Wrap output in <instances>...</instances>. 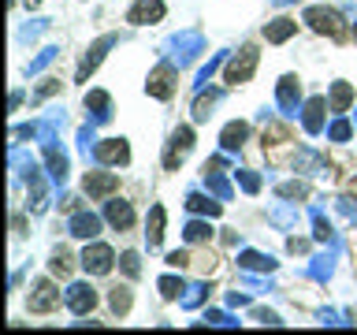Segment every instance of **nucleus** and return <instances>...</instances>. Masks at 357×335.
<instances>
[{
	"instance_id": "c9c22d12",
	"label": "nucleus",
	"mask_w": 357,
	"mask_h": 335,
	"mask_svg": "<svg viewBox=\"0 0 357 335\" xmlns=\"http://www.w3.org/2000/svg\"><path fill=\"white\" fill-rule=\"evenodd\" d=\"M26 4H30V8H33V4H38V0H26Z\"/></svg>"
},
{
	"instance_id": "393cba45",
	"label": "nucleus",
	"mask_w": 357,
	"mask_h": 335,
	"mask_svg": "<svg viewBox=\"0 0 357 335\" xmlns=\"http://www.w3.org/2000/svg\"><path fill=\"white\" fill-rule=\"evenodd\" d=\"M49 265H52V272H56V276H67V272H71V253L60 250V253H56Z\"/></svg>"
},
{
	"instance_id": "2eb2a0df",
	"label": "nucleus",
	"mask_w": 357,
	"mask_h": 335,
	"mask_svg": "<svg viewBox=\"0 0 357 335\" xmlns=\"http://www.w3.org/2000/svg\"><path fill=\"white\" fill-rule=\"evenodd\" d=\"M294 30H298L294 19H275V22H268V27H264V38L272 41V45H279V41H287Z\"/></svg>"
},
{
	"instance_id": "f704fd0d",
	"label": "nucleus",
	"mask_w": 357,
	"mask_h": 335,
	"mask_svg": "<svg viewBox=\"0 0 357 335\" xmlns=\"http://www.w3.org/2000/svg\"><path fill=\"white\" fill-rule=\"evenodd\" d=\"M328 234H331V228L324 220H317V239H328Z\"/></svg>"
},
{
	"instance_id": "72a5a7b5",
	"label": "nucleus",
	"mask_w": 357,
	"mask_h": 335,
	"mask_svg": "<svg viewBox=\"0 0 357 335\" xmlns=\"http://www.w3.org/2000/svg\"><path fill=\"white\" fill-rule=\"evenodd\" d=\"M257 320H261V324H279V317H275V313H264V309L257 313Z\"/></svg>"
},
{
	"instance_id": "aec40b11",
	"label": "nucleus",
	"mask_w": 357,
	"mask_h": 335,
	"mask_svg": "<svg viewBox=\"0 0 357 335\" xmlns=\"http://www.w3.org/2000/svg\"><path fill=\"white\" fill-rule=\"evenodd\" d=\"M320 123H324V100H320V97H312L309 105H305V131H309V134H317V131H320Z\"/></svg>"
},
{
	"instance_id": "b1692460",
	"label": "nucleus",
	"mask_w": 357,
	"mask_h": 335,
	"mask_svg": "<svg viewBox=\"0 0 357 335\" xmlns=\"http://www.w3.org/2000/svg\"><path fill=\"white\" fill-rule=\"evenodd\" d=\"M119 265H123V272H127L130 279H138V276H142V265H138V253H123V257H119Z\"/></svg>"
},
{
	"instance_id": "1a4fd4ad",
	"label": "nucleus",
	"mask_w": 357,
	"mask_h": 335,
	"mask_svg": "<svg viewBox=\"0 0 357 335\" xmlns=\"http://www.w3.org/2000/svg\"><path fill=\"white\" fill-rule=\"evenodd\" d=\"M82 186H86L89 198H108V194H116V190H119V179L112 172H89Z\"/></svg>"
},
{
	"instance_id": "f03ea898",
	"label": "nucleus",
	"mask_w": 357,
	"mask_h": 335,
	"mask_svg": "<svg viewBox=\"0 0 357 335\" xmlns=\"http://www.w3.org/2000/svg\"><path fill=\"white\" fill-rule=\"evenodd\" d=\"M257 60H261V52L253 49V45H245V49L238 56H231L227 67H223V78H227L231 86H238V82H250L253 71H257Z\"/></svg>"
},
{
	"instance_id": "f257e3e1",
	"label": "nucleus",
	"mask_w": 357,
	"mask_h": 335,
	"mask_svg": "<svg viewBox=\"0 0 357 335\" xmlns=\"http://www.w3.org/2000/svg\"><path fill=\"white\" fill-rule=\"evenodd\" d=\"M305 22L317 34H328V38H335V41L346 38V22H342V15L335 8H309L305 11Z\"/></svg>"
},
{
	"instance_id": "9b49d317",
	"label": "nucleus",
	"mask_w": 357,
	"mask_h": 335,
	"mask_svg": "<svg viewBox=\"0 0 357 335\" xmlns=\"http://www.w3.org/2000/svg\"><path fill=\"white\" fill-rule=\"evenodd\" d=\"M105 216H108V223H112L116 231H127L130 223H134V209L127 205V201H108Z\"/></svg>"
},
{
	"instance_id": "a211bd4d",
	"label": "nucleus",
	"mask_w": 357,
	"mask_h": 335,
	"mask_svg": "<svg viewBox=\"0 0 357 335\" xmlns=\"http://www.w3.org/2000/svg\"><path fill=\"white\" fill-rule=\"evenodd\" d=\"M145 239H149V246H160V239H164V205H153V212H149V231H145Z\"/></svg>"
},
{
	"instance_id": "ddd939ff",
	"label": "nucleus",
	"mask_w": 357,
	"mask_h": 335,
	"mask_svg": "<svg viewBox=\"0 0 357 335\" xmlns=\"http://www.w3.org/2000/svg\"><path fill=\"white\" fill-rule=\"evenodd\" d=\"M97 231H100V220L93 212H78L71 220V234H78V239H97Z\"/></svg>"
},
{
	"instance_id": "dca6fc26",
	"label": "nucleus",
	"mask_w": 357,
	"mask_h": 335,
	"mask_svg": "<svg viewBox=\"0 0 357 335\" xmlns=\"http://www.w3.org/2000/svg\"><path fill=\"white\" fill-rule=\"evenodd\" d=\"M245 138H250V127H245V123H227V127H223V134H220L223 149H238Z\"/></svg>"
},
{
	"instance_id": "5701e85b",
	"label": "nucleus",
	"mask_w": 357,
	"mask_h": 335,
	"mask_svg": "<svg viewBox=\"0 0 357 335\" xmlns=\"http://www.w3.org/2000/svg\"><path fill=\"white\" fill-rule=\"evenodd\" d=\"M49 168H52V175H56V179H63V175H67V156H63V153H56L52 145H49Z\"/></svg>"
},
{
	"instance_id": "412c9836",
	"label": "nucleus",
	"mask_w": 357,
	"mask_h": 335,
	"mask_svg": "<svg viewBox=\"0 0 357 335\" xmlns=\"http://www.w3.org/2000/svg\"><path fill=\"white\" fill-rule=\"evenodd\" d=\"M86 108H93V119L97 123H105L112 112H108V94H100V89H93V94L86 97Z\"/></svg>"
},
{
	"instance_id": "2f4dec72",
	"label": "nucleus",
	"mask_w": 357,
	"mask_h": 335,
	"mask_svg": "<svg viewBox=\"0 0 357 335\" xmlns=\"http://www.w3.org/2000/svg\"><path fill=\"white\" fill-rule=\"evenodd\" d=\"M167 265H172V268H186V265H190V253H183V250L167 253Z\"/></svg>"
},
{
	"instance_id": "f3484780",
	"label": "nucleus",
	"mask_w": 357,
	"mask_h": 335,
	"mask_svg": "<svg viewBox=\"0 0 357 335\" xmlns=\"http://www.w3.org/2000/svg\"><path fill=\"white\" fill-rule=\"evenodd\" d=\"M238 265H242V268H250V272H272V268H275V261H272V257H264V253H253V250H245V253L238 257Z\"/></svg>"
},
{
	"instance_id": "c85d7f7f",
	"label": "nucleus",
	"mask_w": 357,
	"mask_h": 335,
	"mask_svg": "<svg viewBox=\"0 0 357 335\" xmlns=\"http://www.w3.org/2000/svg\"><path fill=\"white\" fill-rule=\"evenodd\" d=\"M212 100H216V94H201L197 97V105H194V119H208V105H212Z\"/></svg>"
},
{
	"instance_id": "e433bc0d",
	"label": "nucleus",
	"mask_w": 357,
	"mask_h": 335,
	"mask_svg": "<svg viewBox=\"0 0 357 335\" xmlns=\"http://www.w3.org/2000/svg\"><path fill=\"white\" fill-rule=\"evenodd\" d=\"M275 4H287V0H275Z\"/></svg>"
},
{
	"instance_id": "a878e982",
	"label": "nucleus",
	"mask_w": 357,
	"mask_h": 335,
	"mask_svg": "<svg viewBox=\"0 0 357 335\" xmlns=\"http://www.w3.org/2000/svg\"><path fill=\"white\" fill-rule=\"evenodd\" d=\"M208 234H212V231H208V223H197V220H194V223L186 228V239H190V242H205Z\"/></svg>"
},
{
	"instance_id": "f8f14e48",
	"label": "nucleus",
	"mask_w": 357,
	"mask_h": 335,
	"mask_svg": "<svg viewBox=\"0 0 357 335\" xmlns=\"http://www.w3.org/2000/svg\"><path fill=\"white\" fill-rule=\"evenodd\" d=\"M112 45H116V38H100V41L93 45V49H89V56L82 60V67H78V82H86V75L100 64V56H105V49H112Z\"/></svg>"
},
{
	"instance_id": "423d86ee",
	"label": "nucleus",
	"mask_w": 357,
	"mask_h": 335,
	"mask_svg": "<svg viewBox=\"0 0 357 335\" xmlns=\"http://www.w3.org/2000/svg\"><path fill=\"white\" fill-rule=\"evenodd\" d=\"M190 149H194V131H190V127H178V131L172 134V145H167V153H164V168H178Z\"/></svg>"
},
{
	"instance_id": "9d476101",
	"label": "nucleus",
	"mask_w": 357,
	"mask_h": 335,
	"mask_svg": "<svg viewBox=\"0 0 357 335\" xmlns=\"http://www.w3.org/2000/svg\"><path fill=\"white\" fill-rule=\"evenodd\" d=\"M97 161H100V164H127V161H130L127 142H123V138H108V142H100V145H97Z\"/></svg>"
},
{
	"instance_id": "6e6552de",
	"label": "nucleus",
	"mask_w": 357,
	"mask_h": 335,
	"mask_svg": "<svg viewBox=\"0 0 357 335\" xmlns=\"http://www.w3.org/2000/svg\"><path fill=\"white\" fill-rule=\"evenodd\" d=\"M156 19H164V0H138L127 11V22H134V27H145V22H156Z\"/></svg>"
},
{
	"instance_id": "4be33fe9",
	"label": "nucleus",
	"mask_w": 357,
	"mask_h": 335,
	"mask_svg": "<svg viewBox=\"0 0 357 335\" xmlns=\"http://www.w3.org/2000/svg\"><path fill=\"white\" fill-rule=\"evenodd\" d=\"M186 209H190V212H208V216H220V205H216V201H208V198H201V194H190V198H186Z\"/></svg>"
},
{
	"instance_id": "39448f33",
	"label": "nucleus",
	"mask_w": 357,
	"mask_h": 335,
	"mask_svg": "<svg viewBox=\"0 0 357 335\" xmlns=\"http://www.w3.org/2000/svg\"><path fill=\"white\" fill-rule=\"evenodd\" d=\"M145 89H149V97L156 100H167L175 94V67L172 64H160L156 71L149 75V82H145Z\"/></svg>"
},
{
	"instance_id": "6ab92c4d",
	"label": "nucleus",
	"mask_w": 357,
	"mask_h": 335,
	"mask_svg": "<svg viewBox=\"0 0 357 335\" xmlns=\"http://www.w3.org/2000/svg\"><path fill=\"white\" fill-rule=\"evenodd\" d=\"M350 100H354V86L350 82H335L331 86V108L335 112H346V108H350Z\"/></svg>"
},
{
	"instance_id": "4468645a",
	"label": "nucleus",
	"mask_w": 357,
	"mask_h": 335,
	"mask_svg": "<svg viewBox=\"0 0 357 335\" xmlns=\"http://www.w3.org/2000/svg\"><path fill=\"white\" fill-rule=\"evenodd\" d=\"M279 105H283L287 112H298V78L294 75L279 78Z\"/></svg>"
},
{
	"instance_id": "7c9ffc66",
	"label": "nucleus",
	"mask_w": 357,
	"mask_h": 335,
	"mask_svg": "<svg viewBox=\"0 0 357 335\" xmlns=\"http://www.w3.org/2000/svg\"><path fill=\"white\" fill-rule=\"evenodd\" d=\"M234 175H238V179H242V186H245V190H250V194H253V190H257V186H261V179H257L253 172H234Z\"/></svg>"
},
{
	"instance_id": "bb28decb",
	"label": "nucleus",
	"mask_w": 357,
	"mask_h": 335,
	"mask_svg": "<svg viewBox=\"0 0 357 335\" xmlns=\"http://www.w3.org/2000/svg\"><path fill=\"white\" fill-rule=\"evenodd\" d=\"M112 309H116V313H127L130 309V290H112Z\"/></svg>"
},
{
	"instance_id": "cd10ccee",
	"label": "nucleus",
	"mask_w": 357,
	"mask_h": 335,
	"mask_svg": "<svg viewBox=\"0 0 357 335\" xmlns=\"http://www.w3.org/2000/svg\"><path fill=\"white\" fill-rule=\"evenodd\" d=\"M178 290H183V283H178L175 276H164V279H160V295H164V298H178Z\"/></svg>"
},
{
	"instance_id": "473e14b6",
	"label": "nucleus",
	"mask_w": 357,
	"mask_h": 335,
	"mask_svg": "<svg viewBox=\"0 0 357 335\" xmlns=\"http://www.w3.org/2000/svg\"><path fill=\"white\" fill-rule=\"evenodd\" d=\"M331 138H339V142H342V138H350V123H342V119H339V123L331 127Z\"/></svg>"
},
{
	"instance_id": "c756f323",
	"label": "nucleus",
	"mask_w": 357,
	"mask_h": 335,
	"mask_svg": "<svg viewBox=\"0 0 357 335\" xmlns=\"http://www.w3.org/2000/svg\"><path fill=\"white\" fill-rule=\"evenodd\" d=\"M279 194H283V198H305V186H301V183H287V186H279Z\"/></svg>"
},
{
	"instance_id": "0eeeda50",
	"label": "nucleus",
	"mask_w": 357,
	"mask_h": 335,
	"mask_svg": "<svg viewBox=\"0 0 357 335\" xmlns=\"http://www.w3.org/2000/svg\"><path fill=\"white\" fill-rule=\"evenodd\" d=\"M67 306H71V313H78V317H86V313H93V306H97V290L89 283H75L67 290Z\"/></svg>"
},
{
	"instance_id": "20e7f679",
	"label": "nucleus",
	"mask_w": 357,
	"mask_h": 335,
	"mask_svg": "<svg viewBox=\"0 0 357 335\" xmlns=\"http://www.w3.org/2000/svg\"><path fill=\"white\" fill-rule=\"evenodd\" d=\"M60 309V290L52 287V279H38V287L30 290V313H52Z\"/></svg>"
},
{
	"instance_id": "7ed1b4c3",
	"label": "nucleus",
	"mask_w": 357,
	"mask_h": 335,
	"mask_svg": "<svg viewBox=\"0 0 357 335\" xmlns=\"http://www.w3.org/2000/svg\"><path fill=\"white\" fill-rule=\"evenodd\" d=\"M112 261H116V253H112L105 242L86 246V253H82V268H86L89 276H108L112 272Z\"/></svg>"
}]
</instances>
